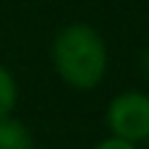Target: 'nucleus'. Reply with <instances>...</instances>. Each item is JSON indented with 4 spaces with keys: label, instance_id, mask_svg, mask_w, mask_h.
I'll use <instances>...</instances> for the list:
<instances>
[{
    "label": "nucleus",
    "instance_id": "f257e3e1",
    "mask_svg": "<svg viewBox=\"0 0 149 149\" xmlns=\"http://www.w3.org/2000/svg\"><path fill=\"white\" fill-rule=\"evenodd\" d=\"M55 68L65 84L76 89H92L102 81L107 68V50L102 37L86 24L65 26L52 47Z\"/></svg>",
    "mask_w": 149,
    "mask_h": 149
},
{
    "label": "nucleus",
    "instance_id": "f03ea898",
    "mask_svg": "<svg viewBox=\"0 0 149 149\" xmlns=\"http://www.w3.org/2000/svg\"><path fill=\"white\" fill-rule=\"evenodd\" d=\"M107 123L113 134L123 141H141L149 139V97L147 94H120L110 110H107Z\"/></svg>",
    "mask_w": 149,
    "mask_h": 149
},
{
    "label": "nucleus",
    "instance_id": "7ed1b4c3",
    "mask_svg": "<svg viewBox=\"0 0 149 149\" xmlns=\"http://www.w3.org/2000/svg\"><path fill=\"white\" fill-rule=\"evenodd\" d=\"M31 134L10 115L0 118V149H31Z\"/></svg>",
    "mask_w": 149,
    "mask_h": 149
},
{
    "label": "nucleus",
    "instance_id": "20e7f679",
    "mask_svg": "<svg viewBox=\"0 0 149 149\" xmlns=\"http://www.w3.org/2000/svg\"><path fill=\"white\" fill-rule=\"evenodd\" d=\"M13 105H16V84H13V76L5 68H0V118H5Z\"/></svg>",
    "mask_w": 149,
    "mask_h": 149
},
{
    "label": "nucleus",
    "instance_id": "39448f33",
    "mask_svg": "<svg viewBox=\"0 0 149 149\" xmlns=\"http://www.w3.org/2000/svg\"><path fill=\"white\" fill-rule=\"evenodd\" d=\"M94 149H134V144L131 141H123V139H105V141H100Z\"/></svg>",
    "mask_w": 149,
    "mask_h": 149
},
{
    "label": "nucleus",
    "instance_id": "423d86ee",
    "mask_svg": "<svg viewBox=\"0 0 149 149\" xmlns=\"http://www.w3.org/2000/svg\"><path fill=\"white\" fill-rule=\"evenodd\" d=\"M144 68H147V76H149V50H147V55H144Z\"/></svg>",
    "mask_w": 149,
    "mask_h": 149
}]
</instances>
